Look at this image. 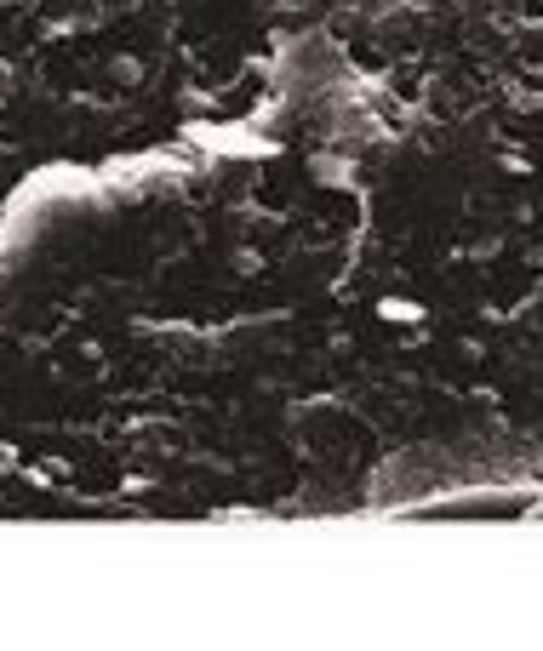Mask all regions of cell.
<instances>
[{
  "label": "cell",
  "instance_id": "1",
  "mask_svg": "<svg viewBox=\"0 0 543 651\" xmlns=\"http://www.w3.org/2000/svg\"><path fill=\"white\" fill-rule=\"evenodd\" d=\"M418 303H383V320H418Z\"/></svg>",
  "mask_w": 543,
  "mask_h": 651
}]
</instances>
